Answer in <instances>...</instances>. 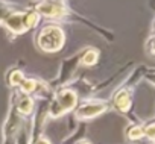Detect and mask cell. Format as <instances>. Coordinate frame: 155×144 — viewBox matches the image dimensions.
Instances as JSON below:
<instances>
[{"instance_id": "6da1fadb", "label": "cell", "mask_w": 155, "mask_h": 144, "mask_svg": "<svg viewBox=\"0 0 155 144\" xmlns=\"http://www.w3.org/2000/svg\"><path fill=\"white\" fill-rule=\"evenodd\" d=\"M35 40H37V46L40 50H43L46 53H55L62 49L65 35L61 27L49 24V26H44L43 29H40Z\"/></svg>"}, {"instance_id": "7a4b0ae2", "label": "cell", "mask_w": 155, "mask_h": 144, "mask_svg": "<svg viewBox=\"0 0 155 144\" xmlns=\"http://www.w3.org/2000/svg\"><path fill=\"white\" fill-rule=\"evenodd\" d=\"M76 105H78V94L73 90L62 88L50 100V103L47 106V114L50 117L56 118V117H61V115L67 114L68 111H71Z\"/></svg>"}, {"instance_id": "3957f363", "label": "cell", "mask_w": 155, "mask_h": 144, "mask_svg": "<svg viewBox=\"0 0 155 144\" xmlns=\"http://www.w3.org/2000/svg\"><path fill=\"white\" fill-rule=\"evenodd\" d=\"M132 99H134V88L132 85H126L119 88L113 97H111V106L114 111L120 114H128L132 108Z\"/></svg>"}, {"instance_id": "277c9868", "label": "cell", "mask_w": 155, "mask_h": 144, "mask_svg": "<svg viewBox=\"0 0 155 144\" xmlns=\"http://www.w3.org/2000/svg\"><path fill=\"white\" fill-rule=\"evenodd\" d=\"M108 109V103L104 100H88L85 103H81L76 109V117L81 120H90L101 114H104Z\"/></svg>"}, {"instance_id": "5b68a950", "label": "cell", "mask_w": 155, "mask_h": 144, "mask_svg": "<svg viewBox=\"0 0 155 144\" xmlns=\"http://www.w3.org/2000/svg\"><path fill=\"white\" fill-rule=\"evenodd\" d=\"M35 11L38 12V15H43L46 18H62L68 9L62 2H41L37 5Z\"/></svg>"}, {"instance_id": "8992f818", "label": "cell", "mask_w": 155, "mask_h": 144, "mask_svg": "<svg viewBox=\"0 0 155 144\" xmlns=\"http://www.w3.org/2000/svg\"><path fill=\"white\" fill-rule=\"evenodd\" d=\"M2 23L12 32V34H25L28 32L25 24V12H9Z\"/></svg>"}, {"instance_id": "52a82bcc", "label": "cell", "mask_w": 155, "mask_h": 144, "mask_svg": "<svg viewBox=\"0 0 155 144\" xmlns=\"http://www.w3.org/2000/svg\"><path fill=\"white\" fill-rule=\"evenodd\" d=\"M14 106L17 109V112L23 117V115H29L32 111H34V100L31 96L28 94H23V93H18V97L17 100L14 102Z\"/></svg>"}, {"instance_id": "ba28073f", "label": "cell", "mask_w": 155, "mask_h": 144, "mask_svg": "<svg viewBox=\"0 0 155 144\" xmlns=\"http://www.w3.org/2000/svg\"><path fill=\"white\" fill-rule=\"evenodd\" d=\"M99 59V50L90 47V49H85L84 52H81V55L78 56V62L84 67H93Z\"/></svg>"}, {"instance_id": "9c48e42d", "label": "cell", "mask_w": 155, "mask_h": 144, "mask_svg": "<svg viewBox=\"0 0 155 144\" xmlns=\"http://www.w3.org/2000/svg\"><path fill=\"white\" fill-rule=\"evenodd\" d=\"M125 135H126V138L131 139V141H138V139L144 138L141 124H129V126L125 129Z\"/></svg>"}, {"instance_id": "30bf717a", "label": "cell", "mask_w": 155, "mask_h": 144, "mask_svg": "<svg viewBox=\"0 0 155 144\" xmlns=\"http://www.w3.org/2000/svg\"><path fill=\"white\" fill-rule=\"evenodd\" d=\"M23 79H25V75H23V71L18 70V68L9 70V73H8V76H6V82H8V85L12 87V88L18 87Z\"/></svg>"}, {"instance_id": "8fae6325", "label": "cell", "mask_w": 155, "mask_h": 144, "mask_svg": "<svg viewBox=\"0 0 155 144\" xmlns=\"http://www.w3.org/2000/svg\"><path fill=\"white\" fill-rule=\"evenodd\" d=\"M18 88H20V93L29 96L31 93L38 90V81L37 79H31V78H25L21 81V84L18 85Z\"/></svg>"}, {"instance_id": "7c38bea8", "label": "cell", "mask_w": 155, "mask_h": 144, "mask_svg": "<svg viewBox=\"0 0 155 144\" xmlns=\"http://www.w3.org/2000/svg\"><path fill=\"white\" fill-rule=\"evenodd\" d=\"M143 127V135L146 139H149L150 142H155V118L153 120H149L146 123L141 124Z\"/></svg>"}, {"instance_id": "4fadbf2b", "label": "cell", "mask_w": 155, "mask_h": 144, "mask_svg": "<svg viewBox=\"0 0 155 144\" xmlns=\"http://www.w3.org/2000/svg\"><path fill=\"white\" fill-rule=\"evenodd\" d=\"M144 50H146V53H147L149 56L155 58V37H153V35H150V37L146 40V43H144Z\"/></svg>"}, {"instance_id": "5bb4252c", "label": "cell", "mask_w": 155, "mask_h": 144, "mask_svg": "<svg viewBox=\"0 0 155 144\" xmlns=\"http://www.w3.org/2000/svg\"><path fill=\"white\" fill-rule=\"evenodd\" d=\"M144 79L155 87V68H150V70H146V73H144Z\"/></svg>"}, {"instance_id": "9a60e30c", "label": "cell", "mask_w": 155, "mask_h": 144, "mask_svg": "<svg viewBox=\"0 0 155 144\" xmlns=\"http://www.w3.org/2000/svg\"><path fill=\"white\" fill-rule=\"evenodd\" d=\"M32 144H50V141L47 138H44V136H35Z\"/></svg>"}, {"instance_id": "2e32d148", "label": "cell", "mask_w": 155, "mask_h": 144, "mask_svg": "<svg viewBox=\"0 0 155 144\" xmlns=\"http://www.w3.org/2000/svg\"><path fill=\"white\" fill-rule=\"evenodd\" d=\"M150 35H153V37H155V18H153V21H152V27H150Z\"/></svg>"}, {"instance_id": "e0dca14e", "label": "cell", "mask_w": 155, "mask_h": 144, "mask_svg": "<svg viewBox=\"0 0 155 144\" xmlns=\"http://www.w3.org/2000/svg\"><path fill=\"white\" fill-rule=\"evenodd\" d=\"M76 144H90L88 141H85V139H81V141H78Z\"/></svg>"}]
</instances>
